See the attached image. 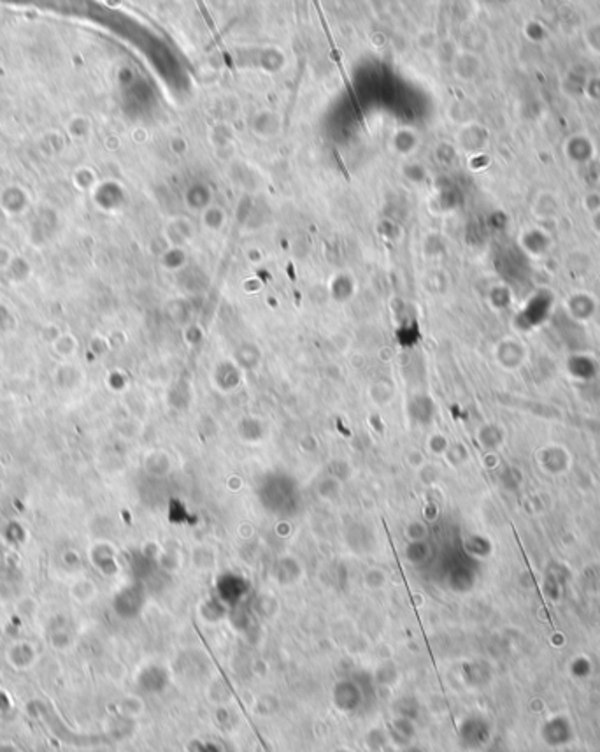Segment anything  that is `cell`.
I'll return each mask as SVG.
<instances>
[{"label":"cell","instance_id":"cell-1","mask_svg":"<svg viewBox=\"0 0 600 752\" xmlns=\"http://www.w3.org/2000/svg\"><path fill=\"white\" fill-rule=\"evenodd\" d=\"M407 535H409V538H413V540H420L425 536V528L420 524V522H413V524L407 526Z\"/></svg>","mask_w":600,"mask_h":752},{"label":"cell","instance_id":"cell-3","mask_svg":"<svg viewBox=\"0 0 600 752\" xmlns=\"http://www.w3.org/2000/svg\"><path fill=\"white\" fill-rule=\"evenodd\" d=\"M334 57H335V60H337V64H341V60H339V57H337V51H335V50H334ZM339 69H341L342 76H346V74H344V69H342V66H339ZM344 81H346V83H348V78H344Z\"/></svg>","mask_w":600,"mask_h":752},{"label":"cell","instance_id":"cell-2","mask_svg":"<svg viewBox=\"0 0 600 752\" xmlns=\"http://www.w3.org/2000/svg\"><path fill=\"white\" fill-rule=\"evenodd\" d=\"M409 464H411V468H418V470L423 466V457L420 456L418 450H414L413 454H409Z\"/></svg>","mask_w":600,"mask_h":752}]
</instances>
